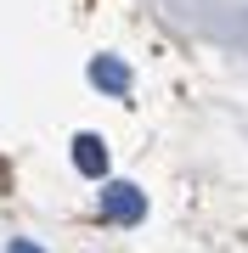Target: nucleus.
<instances>
[{
  "label": "nucleus",
  "instance_id": "nucleus-1",
  "mask_svg": "<svg viewBox=\"0 0 248 253\" xmlns=\"http://www.w3.org/2000/svg\"><path fill=\"white\" fill-rule=\"evenodd\" d=\"M101 214L113 225H136V219H147V197L130 180H113V186H101Z\"/></svg>",
  "mask_w": 248,
  "mask_h": 253
},
{
  "label": "nucleus",
  "instance_id": "nucleus-4",
  "mask_svg": "<svg viewBox=\"0 0 248 253\" xmlns=\"http://www.w3.org/2000/svg\"><path fill=\"white\" fill-rule=\"evenodd\" d=\"M6 253H46V248H34V242H23V236H17V242H11Z\"/></svg>",
  "mask_w": 248,
  "mask_h": 253
},
{
  "label": "nucleus",
  "instance_id": "nucleus-2",
  "mask_svg": "<svg viewBox=\"0 0 248 253\" xmlns=\"http://www.w3.org/2000/svg\"><path fill=\"white\" fill-rule=\"evenodd\" d=\"M91 84L101 96H130V68L119 62V56H96L91 62Z\"/></svg>",
  "mask_w": 248,
  "mask_h": 253
},
{
  "label": "nucleus",
  "instance_id": "nucleus-3",
  "mask_svg": "<svg viewBox=\"0 0 248 253\" xmlns=\"http://www.w3.org/2000/svg\"><path fill=\"white\" fill-rule=\"evenodd\" d=\"M74 169L91 174V180L107 174V146H101V135H74Z\"/></svg>",
  "mask_w": 248,
  "mask_h": 253
}]
</instances>
